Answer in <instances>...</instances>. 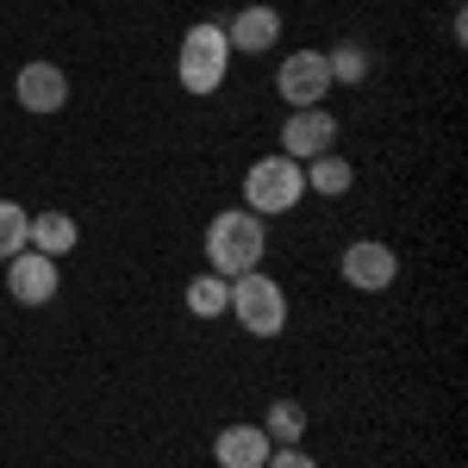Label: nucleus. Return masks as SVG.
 Here are the masks:
<instances>
[{
    "label": "nucleus",
    "instance_id": "nucleus-12",
    "mask_svg": "<svg viewBox=\"0 0 468 468\" xmlns=\"http://www.w3.org/2000/svg\"><path fill=\"white\" fill-rule=\"evenodd\" d=\"M300 169H306V194H324V200H344V194L356 187V169H350L337 150H324V156L300 163Z\"/></svg>",
    "mask_w": 468,
    "mask_h": 468
},
{
    "label": "nucleus",
    "instance_id": "nucleus-11",
    "mask_svg": "<svg viewBox=\"0 0 468 468\" xmlns=\"http://www.w3.org/2000/svg\"><path fill=\"white\" fill-rule=\"evenodd\" d=\"M269 431L262 425H225V431L213 437V463L218 468H262L269 463Z\"/></svg>",
    "mask_w": 468,
    "mask_h": 468
},
{
    "label": "nucleus",
    "instance_id": "nucleus-15",
    "mask_svg": "<svg viewBox=\"0 0 468 468\" xmlns=\"http://www.w3.org/2000/svg\"><path fill=\"white\" fill-rule=\"evenodd\" d=\"M19 250H32V213L19 200H0V262H13Z\"/></svg>",
    "mask_w": 468,
    "mask_h": 468
},
{
    "label": "nucleus",
    "instance_id": "nucleus-2",
    "mask_svg": "<svg viewBox=\"0 0 468 468\" xmlns=\"http://www.w3.org/2000/svg\"><path fill=\"white\" fill-rule=\"evenodd\" d=\"M225 69H231V37L218 19H200V26H187L181 32V50H176V81L194 94V101H207L225 88Z\"/></svg>",
    "mask_w": 468,
    "mask_h": 468
},
{
    "label": "nucleus",
    "instance_id": "nucleus-1",
    "mask_svg": "<svg viewBox=\"0 0 468 468\" xmlns=\"http://www.w3.org/2000/svg\"><path fill=\"white\" fill-rule=\"evenodd\" d=\"M262 256H269V225L250 213V207H225V213L207 218V269L213 275H250L262 269Z\"/></svg>",
    "mask_w": 468,
    "mask_h": 468
},
{
    "label": "nucleus",
    "instance_id": "nucleus-19",
    "mask_svg": "<svg viewBox=\"0 0 468 468\" xmlns=\"http://www.w3.org/2000/svg\"><path fill=\"white\" fill-rule=\"evenodd\" d=\"M456 6H463V0H456Z\"/></svg>",
    "mask_w": 468,
    "mask_h": 468
},
{
    "label": "nucleus",
    "instance_id": "nucleus-7",
    "mask_svg": "<svg viewBox=\"0 0 468 468\" xmlns=\"http://www.w3.org/2000/svg\"><path fill=\"white\" fill-rule=\"evenodd\" d=\"M331 144H337V112L331 107H293L288 112V125H282V156L313 163V156H324Z\"/></svg>",
    "mask_w": 468,
    "mask_h": 468
},
{
    "label": "nucleus",
    "instance_id": "nucleus-8",
    "mask_svg": "<svg viewBox=\"0 0 468 468\" xmlns=\"http://www.w3.org/2000/svg\"><path fill=\"white\" fill-rule=\"evenodd\" d=\"M63 288V275H57V256H37V250H19L6 262V293L19 300V306H50Z\"/></svg>",
    "mask_w": 468,
    "mask_h": 468
},
{
    "label": "nucleus",
    "instance_id": "nucleus-6",
    "mask_svg": "<svg viewBox=\"0 0 468 468\" xmlns=\"http://www.w3.org/2000/svg\"><path fill=\"white\" fill-rule=\"evenodd\" d=\"M337 269H344V288H356V293H388L399 282V256L381 238H356Z\"/></svg>",
    "mask_w": 468,
    "mask_h": 468
},
{
    "label": "nucleus",
    "instance_id": "nucleus-3",
    "mask_svg": "<svg viewBox=\"0 0 468 468\" xmlns=\"http://www.w3.org/2000/svg\"><path fill=\"white\" fill-rule=\"evenodd\" d=\"M306 200V169L293 163V156H256L250 169H244V207H250L256 218H282L293 213Z\"/></svg>",
    "mask_w": 468,
    "mask_h": 468
},
{
    "label": "nucleus",
    "instance_id": "nucleus-10",
    "mask_svg": "<svg viewBox=\"0 0 468 468\" xmlns=\"http://www.w3.org/2000/svg\"><path fill=\"white\" fill-rule=\"evenodd\" d=\"M225 37H231L238 57H269L275 37H282V6H262V0H256V6H244V13H231Z\"/></svg>",
    "mask_w": 468,
    "mask_h": 468
},
{
    "label": "nucleus",
    "instance_id": "nucleus-16",
    "mask_svg": "<svg viewBox=\"0 0 468 468\" xmlns=\"http://www.w3.org/2000/svg\"><path fill=\"white\" fill-rule=\"evenodd\" d=\"M262 431H269V443H300L306 437V406L300 399H275L262 412Z\"/></svg>",
    "mask_w": 468,
    "mask_h": 468
},
{
    "label": "nucleus",
    "instance_id": "nucleus-9",
    "mask_svg": "<svg viewBox=\"0 0 468 468\" xmlns=\"http://www.w3.org/2000/svg\"><path fill=\"white\" fill-rule=\"evenodd\" d=\"M13 101H19L26 112H63L69 75L57 69V63H26V69L13 75Z\"/></svg>",
    "mask_w": 468,
    "mask_h": 468
},
{
    "label": "nucleus",
    "instance_id": "nucleus-4",
    "mask_svg": "<svg viewBox=\"0 0 468 468\" xmlns=\"http://www.w3.org/2000/svg\"><path fill=\"white\" fill-rule=\"evenodd\" d=\"M225 313L244 324V337H282L288 331V293H282L275 275L250 269V275H231V306Z\"/></svg>",
    "mask_w": 468,
    "mask_h": 468
},
{
    "label": "nucleus",
    "instance_id": "nucleus-13",
    "mask_svg": "<svg viewBox=\"0 0 468 468\" xmlns=\"http://www.w3.org/2000/svg\"><path fill=\"white\" fill-rule=\"evenodd\" d=\"M81 244V225L69 213H32V250L37 256H69Z\"/></svg>",
    "mask_w": 468,
    "mask_h": 468
},
{
    "label": "nucleus",
    "instance_id": "nucleus-18",
    "mask_svg": "<svg viewBox=\"0 0 468 468\" xmlns=\"http://www.w3.org/2000/svg\"><path fill=\"white\" fill-rule=\"evenodd\" d=\"M262 468H319V463H313V456H306L300 443H275V450H269V463H262Z\"/></svg>",
    "mask_w": 468,
    "mask_h": 468
},
{
    "label": "nucleus",
    "instance_id": "nucleus-14",
    "mask_svg": "<svg viewBox=\"0 0 468 468\" xmlns=\"http://www.w3.org/2000/svg\"><path fill=\"white\" fill-rule=\"evenodd\" d=\"M181 306H187V313H194V319H218V313H225V306H231V282H225V275H213V269H207V275H194V282H187V288H181Z\"/></svg>",
    "mask_w": 468,
    "mask_h": 468
},
{
    "label": "nucleus",
    "instance_id": "nucleus-5",
    "mask_svg": "<svg viewBox=\"0 0 468 468\" xmlns=\"http://www.w3.org/2000/svg\"><path fill=\"white\" fill-rule=\"evenodd\" d=\"M275 88H282L288 107H324L337 81H331L324 50H288V57H282V75H275Z\"/></svg>",
    "mask_w": 468,
    "mask_h": 468
},
{
    "label": "nucleus",
    "instance_id": "nucleus-17",
    "mask_svg": "<svg viewBox=\"0 0 468 468\" xmlns=\"http://www.w3.org/2000/svg\"><path fill=\"white\" fill-rule=\"evenodd\" d=\"M324 63H331V81H337V88H356L362 75L375 69V57H368L362 44H337V50L324 57Z\"/></svg>",
    "mask_w": 468,
    "mask_h": 468
}]
</instances>
